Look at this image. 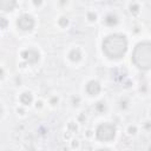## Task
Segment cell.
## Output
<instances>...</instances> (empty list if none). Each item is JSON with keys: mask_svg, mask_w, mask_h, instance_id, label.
I'll return each instance as SVG.
<instances>
[{"mask_svg": "<svg viewBox=\"0 0 151 151\" xmlns=\"http://www.w3.org/2000/svg\"><path fill=\"white\" fill-rule=\"evenodd\" d=\"M127 50V40L122 34H111L103 41V51L109 58H122Z\"/></svg>", "mask_w": 151, "mask_h": 151, "instance_id": "1", "label": "cell"}, {"mask_svg": "<svg viewBox=\"0 0 151 151\" xmlns=\"http://www.w3.org/2000/svg\"><path fill=\"white\" fill-rule=\"evenodd\" d=\"M132 60L136 64V66H138L139 68H143V70L150 68V66H151V46H150V42H147V41L139 42L133 50Z\"/></svg>", "mask_w": 151, "mask_h": 151, "instance_id": "2", "label": "cell"}, {"mask_svg": "<svg viewBox=\"0 0 151 151\" xmlns=\"http://www.w3.org/2000/svg\"><path fill=\"white\" fill-rule=\"evenodd\" d=\"M96 134H97L98 139H100L103 142H110L116 136V127H114V125L109 124V123L100 124L97 129Z\"/></svg>", "mask_w": 151, "mask_h": 151, "instance_id": "3", "label": "cell"}, {"mask_svg": "<svg viewBox=\"0 0 151 151\" xmlns=\"http://www.w3.org/2000/svg\"><path fill=\"white\" fill-rule=\"evenodd\" d=\"M17 25L20 29L22 31H31L34 27V20L31 15L28 14H22L18 18L17 20Z\"/></svg>", "mask_w": 151, "mask_h": 151, "instance_id": "4", "label": "cell"}, {"mask_svg": "<svg viewBox=\"0 0 151 151\" xmlns=\"http://www.w3.org/2000/svg\"><path fill=\"white\" fill-rule=\"evenodd\" d=\"M21 57L28 64H34V63H37L39 60V52L33 50V48H28V50H25L21 53Z\"/></svg>", "mask_w": 151, "mask_h": 151, "instance_id": "5", "label": "cell"}, {"mask_svg": "<svg viewBox=\"0 0 151 151\" xmlns=\"http://www.w3.org/2000/svg\"><path fill=\"white\" fill-rule=\"evenodd\" d=\"M86 92L90 94V96H96L100 92V85L98 81L96 80H91L87 83L86 85Z\"/></svg>", "mask_w": 151, "mask_h": 151, "instance_id": "6", "label": "cell"}, {"mask_svg": "<svg viewBox=\"0 0 151 151\" xmlns=\"http://www.w3.org/2000/svg\"><path fill=\"white\" fill-rule=\"evenodd\" d=\"M15 6V1L8 0H0V9L2 11H12Z\"/></svg>", "mask_w": 151, "mask_h": 151, "instance_id": "7", "label": "cell"}, {"mask_svg": "<svg viewBox=\"0 0 151 151\" xmlns=\"http://www.w3.org/2000/svg\"><path fill=\"white\" fill-rule=\"evenodd\" d=\"M32 100H33V97H32V94H31L29 92H25V93H22V94L20 96V101H21L24 105L31 104Z\"/></svg>", "mask_w": 151, "mask_h": 151, "instance_id": "8", "label": "cell"}, {"mask_svg": "<svg viewBox=\"0 0 151 151\" xmlns=\"http://www.w3.org/2000/svg\"><path fill=\"white\" fill-rule=\"evenodd\" d=\"M68 57H70V59H71L72 61H78V60H80V58H81V53H80V51H79L78 48H74V50H72V51L70 52Z\"/></svg>", "mask_w": 151, "mask_h": 151, "instance_id": "9", "label": "cell"}, {"mask_svg": "<svg viewBox=\"0 0 151 151\" xmlns=\"http://www.w3.org/2000/svg\"><path fill=\"white\" fill-rule=\"evenodd\" d=\"M105 24L109 25V26H114L118 24V18L113 14H109L106 18H105Z\"/></svg>", "mask_w": 151, "mask_h": 151, "instance_id": "10", "label": "cell"}, {"mask_svg": "<svg viewBox=\"0 0 151 151\" xmlns=\"http://www.w3.org/2000/svg\"><path fill=\"white\" fill-rule=\"evenodd\" d=\"M96 109H97L99 112L104 111V110H105V105H104V103H103V101H99V103H97V105H96Z\"/></svg>", "mask_w": 151, "mask_h": 151, "instance_id": "11", "label": "cell"}, {"mask_svg": "<svg viewBox=\"0 0 151 151\" xmlns=\"http://www.w3.org/2000/svg\"><path fill=\"white\" fill-rule=\"evenodd\" d=\"M7 25H8V21H7L5 18L0 17V28H5Z\"/></svg>", "mask_w": 151, "mask_h": 151, "instance_id": "12", "label": "cell"}, {"mask_svg": "<svg viewBox=\"0 0 151 151\" xmlns=\"http://www.w3.org/2000/svg\"><path fill=\"white\" fill-rule=\"evenodd\" d=\"M59 24H60L61 26H66V25L68 24V20H67L66 18H60V20H59Z\"/></svg>", "mask_w": 151, "mask_h": 151, "instance_id": "13", "label": "cell"}, {"mask_svg": "<svg viewBox=\"0 0 151 151\" xmlns=\"http://www.w3.org/2000/svg\"><path fill=\"white\" fill-rule=\"evenodd\" d=\"M138 8H139V7H138V5H136V4L130 6V11H131V12H137V11H138Z\"/></svg>", "mask_w": 151, "mask_h": 151, "instance_id": "14", "label": "cell"}, {"mask_svg": "<svg viewBox=\"0 0 151 151\" xmlns=\"http://www.w3.org/2000/svg\"><path fill=\"white\" fill-rule=\"evenodd\" d=\"M88 20H91V21H93V20H96V14L94 13H88Z\"/></svg>", "mask_w": 151, "mask_h": 151, "instance_id": "15", "label": "cell"}, {"mask_svg": "<svg viewBox=\"0 0 151 151\" xmlns=\"http://www.w3.org/2000/svg\"><path fill=\"white\" fill-rule=\"evenodd\" d=\"M129 131H130V133H134L136 132V127H130Z\"/></svg>", "mask_w": 151, "mask_h": 151, "instance_id": "16", "label": "cell"}, {"mask_svg": "<svg viewBox=\"0 0 151 151\" xmlns=\"http://www.w3.org/2000/svg\"><path fill=\"white\" fill-rule=\"evenodd\" d=\"M98 151H110L109 149H100V150H98Z\"/></svg>", "mask_w": 151, "mask_h": 151, "instance_id": "17", "label": "cell"}, {"mask_svg": "<svg viewBox=\"0 0 151 151\" xmlns=\"http://www.w3.org/2000/svg\"><path fill=\"white\" fill-rule=\"evenodd\" d=\"M2 74H4V72H2V70H1V68H0V78H1V77H2Z\"/></svg>", "mask_w": 151, "mask_h": 151, "instance_id": "18", "label": "cell"}, {"mask_svg": "<svg viewBox=\"0 0 151 151\" xmlns=\"http://www.w3.org/2000/svg\"><path fill=\"white\" fill-rule=\"evenodd\" d=\"M1 113H2V109L0 107V116H1Z\"/></svg>", "mask_w": 151, "mask_h": 151, "instance_id": "19", "label": "cell"}]
</instances>
